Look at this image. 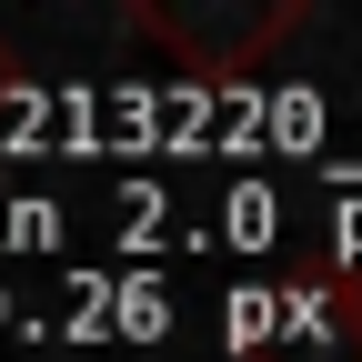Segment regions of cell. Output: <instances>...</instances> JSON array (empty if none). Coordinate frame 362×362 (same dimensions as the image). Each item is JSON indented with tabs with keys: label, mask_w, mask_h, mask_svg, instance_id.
Wrapping results in <instances>:
<instances>
[{
	"label": "cell",
	"mask_w": 362,
	"mask_h": 362,
	"mask_svg": "<svg viewBox=\"0 0 362 362\" xmlns=\"http://www.w3.org/2000/svg\"><path fill=\"white\" fill-rule=\"evenodd\" d=\"M131 30L161 40V51L192 71V81H242L272 40H292L302 30V0H272V11H232V21H211V11H161V0H141L131 11Z\"/></svg>",
	"instance_id": "6da1fadb"
},
{
	"label": "cell",
	"mask_w": 362,
	"mask_h": 362,
	"mask_svg": "<svg viewBox=\"0 0 362 362\" xmlns=\"http://www.w3.org/2000/svg\"><path fill=\"white\" fill-rule=\"evenodd\" d=\"M21 81H30V71H21V51H11V40H0V101H11Z\"/></svg>",
	"instance_id": "7a4b0ae2"
}]
</instances>
